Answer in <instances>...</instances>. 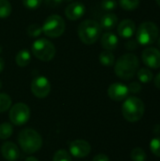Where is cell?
Wrapping results in <instances>:
<instances>
[{
  "instance_id": "6da1fadb",
  "label": "cell",
  "mask_w": 160,
  "mask_h": 161,
  "mask_svg": "<svg viewBox=\"0 0 160 161\" xmlns=\"http://www.w3.org/2000/svg\"><path fill=\"white\" fill-rule=\"evenodd\" d=\"M139 58L136 55L127 53L119 58L115 63L114 71L118 77L124 80H129L133 78L139 70Z\"/></svg>"
},
{
  "instance_id": "7a4b0ae2",
  "label": "cell",
  "mask_w": 160,
  "mask_h": 161,
  "mask_svg": "<svg viewBox=\"0 0 160 161\" xmlns=\"http://www.w3.org/2000/svg\"><path fill=\"white\" fill-rule=\"evenodd\" d=\"M18 142L22 150L26 154H33L39 151L42 145L41 135L31 128L23 129L18 135Z\"/></svg>"
},
{
  "instance_id": "3957f363",
  "label": "cell",
  "mask_w": 160,
  "mask_h": 161,
  "mask_svg": "<svg viewBox=\"0 0 160 161\" xmlns=\"http://www.w3.org/2000/svg\"><path fill=\"white\" fill-rule=\"evenodd\" d=\"M102 32V27L100 24L94 20L87 19L83 21L77 29V34L79 39L85 44L91 45L97 42Z\"/></svg>"
},
{
  "instance_id": "277c9868",
  "label": "cell",
  "mask_w": 160,
  "mask_h": 161,
  "mask_svg": "<svg viewBox=\"0 0 160 161\" xmlns=\"http://www.w3.org/2000/svg\"><path fill=\"white\" fill-rule=\"evenodd\" d=\"M122 112L126 121L131 123L138 122L144 114V104L138 97H129L123 104Z\"/></svg>"
},
{
  "instance_id": "5b68a950",
  "label": "cell",
  "mask_w": 160,
  "mask_h": 161,
  "mask_svg": "<svg viewBox=\"0 0 160 161\" xmlns=\"http://www.w3.org/2000/svg\"><path fill=\"white\" fill-rule=\"evenodd\" d=\"M158 37V27L153 22H143L137 30V42L139 44L147 46L156 42Z\"/></svg>"
},
{
  "instance_id": "8992f818",
  "label": "cell",
  "mask_w": 160,
  "mask_h": 161,
  "mask_svg": "<svg viewBox=\"0 0 160 161\" xmlns=\"http://www.w3.org/2000/svg\"><path fill=\"white\" fill-rule=\"evenodd\" d=\"M42 33H44L49 38H58L64 33L65 22L63 18L58 14H53L48 16L42 26Z\"/></svg>"
},
{
  "instance_id": "52a82bcc",
  "label": "cell",
  "mask_w": 160,
  "mask_h": 161,
  "mask_svg": "<svg viewBox=\"0 0 160 161\" xmlns=\"http://www.w3.org/2000/svg\"><path fill=\"white\" fill-rule=\"evenodd\" d=\"M33 55L41 61H50L56 55L54 44L46 39H38L32 44Z\"/></svg>"
},
{
  "instance_id": "ba28073f",
  "label": "cell",
  "mask_w": 160,
  "mask_h": 161,
  "mask_svg": "<svg viewBox=\"0 0 160 161\" xmlns=\"http://www.w3.org/2000/svg\"><path fill=\"white\" fill-rule=\"evenodd\" d=\"M30 117V109L24 103L15 104L9 110V119L15 125L21 126L25 125Z\"/></svg>"
},
{
  "instance_id": "9c48e42d",
  "label": "cell",
  "mask_w": 160,
  "mask_h": 161,
  "mask_svg": "<svg viewBox=\"0 0 160 161\" xmlns=\"http://www.w3.org/2000/svg\"><path fill=\"white\" fill-rule=\"evenodd\" d=\"M30 88L32 93L38 98L46 97L51 91V85L49 80L42 75H38L34 77L31 82Z\"/></svg>"
},
{
  "instance_id": "30bf717a",
  "label": "cell",
  "mask_w": 160,
  "mask_h": 161,
  "mask_svg": "<svg viewBox=\"0 0 160 161\" xmlns=\"http://www.w3.org/2000/svg\"><path fill=\"white\" fill-rule=\"evenodd\" d=\"M143 63L152 69L160 68V51L154 47L146 48L142 53Z\"/></svg>"
},
{
  "instance_id": "8fae6325",
  "label": "cell",
  "mask_w": 160,
  "mask_h": 161,
  "mask_svg": "<svg viewBox=\"0 0 160 161\" xmlns=\"http://www.w3.org/2000/svg\"><path fill=\"white\" fill-rule=\"evenodd\" d=\"M70 153L75 158H81L87 157L91 150L90 143L84 140H75L70 143Z\"/></svg>"
},
{
  "instance_id": "7c38bea8",
  "label": "cell",
  "mask_w": 160,
  "mask_h": 161,
  "mask_svg": "<svg viewBox=\"0 0 160 161\" xmlns=\"http://www.w3.org/2000/svg\"><path fill=\"white\" fill-rule=\"evenodd\" d=\"M128 87L122 83H113L108 87V94L113 101H123L128 96Z\"/></svg>"
},
{
  "instance_id": "4fadbf2b",
  "label": "cell",
  "mask_w": 160,
  "mask_h": 161,
  "mask_svg": "<svg viewBox=\"0 0 160 161\" xmlns=\"http://www.w3.org/2000/svg\"><path fill=\"white\" fill-rule=\"evenodd\" d=\"M86 11V8L84 4L80 2H73L67 6L65 8V15L69 20L75 21L80 19Z\"/></svg>"
},
{
  "instance_id": "5bb4252c",
  "label": "cell",
  "mask_w": 160,
  "mask_h": 161,
  "mask_svg": "<svg viewBox=\"0 0 160 161\" xmlns=\"http://www.w3.org/2000/svg\"><path fill=\"white\" fill-rule=\"evenodd\" d=\"M1 154L3 158L8 161H15L20 158L19 148L10 142H6L1 146Z\"/></svg>"
},
{
  "instance_id": "9a60e30c",
  "label": "cell",
  "mask_w": 160,
  "mask_h": 161,
  "mask_svg": "<svg viewBox=\"0 0 160 161\" xmlns=\"http://www.w3.org/2000/svg\"><path fill=\"white\" fill-rule=\"evenodd\" d=\"M136 31V25L130 19L123 20L118 25V34L124 39L131 38Z\"/></svg>"
},
{
  "instance_id": "2e32d148",
  "label": "cell",
  "mask_w": 160,
  "mask_h": 161,
  "mask_svg": "<svg viewBox=\"0 0 160 161\" xmlns=\"http://www.w3.org/2000/svg\"><path fill=\"white\" fill-rule=\"evenodd\" d=\"M118 43H119L118 37L112 32H107L101 38V44L103 48H105L106 50L112 51L116 49L118 46Z\"/></svg>"
},
{
  "instance_id": "e0dca14e",
  "label": "cell",
  "mask_w": 160,
  "mask_h": 161,
  "mask_svg": "<svg viewBox=\"0 0 160 161\" xmlns=\"http://www.w3.org/2000/svg\"><path fill=\"white\" fill-rule=\"evenodd\" d=\"M118 23V17L114 13H107L100 20V25L102 29L111 30L113 29Z\"/></svg>"
},
{
  "instance_id": "ac0fdd59",
  "label": "cell",
  "mask_w": 160,
  "mask_h": 161,
  "mask_svg": "<svg viewBox=\"0 0 160 161\" xmlns=\"http://www.w3.org/2000/svg\"><path fill=\"white\" fill-rule=\"evenodd\" d=\"M31 55L30 52L26 49L20 50L15 56V62L20 67H25L30 63Z\"/></svg>"
},
{
  "instance_id": "d6986e66",
  "label": "cell",
  "mask_w": 160,
  "mask_h": 161,
  "mask_svg": "<svg viewBox=\"0 0 160 161\" xmlns=\"http://www.w3.org/2000/svg\"><path fill=\"white\" fill-rule=\"evenodd\" d=\"M99 61L104 66L110 67V66H112L115 63V57L111 53V51L105 50V51L100 53V55H99Z\"/></svg>"
},
{
  "instance_id": "ffe728a7",
  "label": "cell",
  "mask_w": 160,
  "mask_h": 161,
  "mask_svg": "<svg viewBox=\"0 0 160 161\" xmlns=\"http://www.w3.org/2000/svg\"><path fill=\"white\" fill-rule=\"evenodd\" d=\"M137 75H138L139 80L141 83H144V84L151 82L152 79H153V77H154L153 73L149 69H147V68H141V69L138 70Z\"/></svg>"
},
{
  "instance_id": "44dd1931",
  "label": "cell",
  "mask_w": 160,
  "mask_h": 161,
  "mask_svg": "<svg viewBox=\"0 0 160 161\" xmlns=\"http://www.w3.org/2000/svg\"><path fill=\"white\" fill-rule=\"evenodd\" d=\"M13 132V127L8 123H3L0 125V139L1 140H7L8 139Z\"/></svg>"
},
{
  "instance_id": "7402d4cb",
  "label": "cell",
  "mask_w": 160,
  "mask_h": 161,
  "mask_svg": "<svg viewBox=\"0 0 160 161\" xmlns=\"http://www.w3.org/2000/svg\"><path fill=\"white\" fill-rule=\"evenodd\" d=\"M11 13V5L8 0H0V18H7Z\"/></svg>"
},
{
  "instance_id": "603a6c76",
  "label": "cell",
  "mask_w": 160,
  "mask_h": 161,
  "mask_svg": "<svg viewBox=\"0 0 160 161\" xmlns=\"http://www.w3.org/2000/svg\"><path fill=\"white\" fill-rule=\"evenodd\" d=\"M11 106V99L7 93H0V113L7 111Z\"/></svg>"
},
{
  "instance_id": "cb8c5ba5",
  "label": "cell",
  "mask_w": 160,
  "mask_h": 161,
  "mask_svg": "<svg viewBox=\"0 0 160 161\" xmlns=\"http://www.w3.org/2000/svg\"><path fill=\"white\" fill-rule=\"evenodd\" d=\"M120 6L125 10H134L140 5V0H119Z\"/></svg>"
},
{
  "instance_id": "d4e9b609",
  "label": "cell",
  "mask_w": 160,
  "mask_h": 161,
  "mask_svg": "<svg viewBox=\"0 0 160 161\" xmlns=\"http://www.w3.org/2000/svg\"><path fill=\"white\" fill-rule=\"evenodd\" d=\"M26 33H27L28 37H30V38H38L42 33V29L40 25L32 24L27 27Z\"/></svg>"
},
{
  "instance_id": "484cf974",
  "label": "cell",
  "mask_w": 160,
  "mask_h": 161,
  "mask_svg": "<svg viewBox=\"0 0 160 161\" xmlns=\"http://www.w3.org/2000/svg\"><path fill=\"white\" fill-rule=\"evenodd\" d=\"M131 159L133 161H145L146 160V154L143 149L137 147L132 150L131 152Z\"/></svg>"
},
{
  "instance_id": "4316f807",
  "label": "cell",
  "mask_w": 160,
  "mask_h": 161,
  "mask_svg": "<svg viewBox=\"0 0 160 161\" xmlns=\"http://www.w3.org/2000/svg\"><path fill=\"white\" fill-rule=\"evenodd\" d=\"M53 161H72L70 154L65 150H58L53 157Z\"/></svg>"
},
{
  "instance_id": "83f0119b",
  "label": "cell",
  "mask_w": 160,
  "mask_h": 161,
  "mask_svg": "<svg viewBox=\"0 0 160 161\" xmlns=\"http://www.w3.org/2000/svg\"><path fill=\"white\" fill-rule=\"evenodd\" d=\"M150 149L155 156L160 158V138H155L151 141Z\"/></svg>"
},
{
  "instance_id": "f1b7e54d",
  "label": "cell",
  "mask_w": 160,
  "mask_h": 161,
  "mask_svg": "<svg viewBox=\"0 0 160 161\" xmlns=\"http://www.w3.org/2000/svg\"><path fill=\"white\" fill-rule=\"evenodd\" d=\"M117 6H118V3L116 0H103L101 3V8L108 11H111L115 9Z\"/></svg>"
},
{
  "instance_id": "f546056e",
  "label": "cell",
  "mask_w": 160,
  "mask_h": 161,
  "mask_svg": "<svg viewBox=\"0 0 160 161\" xmlns=\"http://www.w3.org/2000/svg\"><path fill=\"white\" fill-rule=\"evenodd\" d=\"M42 0H23L24 6L28 9H36L40 7Z\"/></svg>"
},
{
  "instance_id": "4dcf8cb0",
  "label": "cell",
  "mask_w": 160,
  "mask_h": 161,
  "mask_svg": "<svg viewBox=\"0 0 160 161\" xmlns=\"http://www.w3.org/2000/svg\"><path fill=\"white\" fill-rule=\"evenodd\" d=\"M128 91L132 93H139L141 91V86L139 82H132L128 86Z\"/></svg>"
},
{
  "instance_id": "1f68e13d",
  "label": "cell",
  "mask_w": 160,
  "mask_h": 161,
  "mask_svg": "<svg viewBox=\"0 0 160 161\" xmlns=\"http://www.w3.org/2000/svg\"><path fill=\"white\" fill-rule=\"evenodd\" d=\"M64 0H44V3L45 5H47L48 7H51V8H54V7H57L58 6L59 4H61Z\"/></svg>"
},
{
  "instance_id": "d6a6232c",
  "label": "cell",
  "mask_w": 160,
  "mask_h": 161,
  "mask_svg": "<svg viewBox=\"0 0 160 161\" xmlns=\"http://www.w3.org/2000/svg\"><path fill=\"white\" fill-rule=\"evenodd\" d=\"M139 46V43L137 41H129L126 44H125V47L129 50H133V49H136L137 47Z\"/></svg>"
},
{
  "instance_id": "836d02e7",
  "label": "cell",
  "mask_w": 160,
  "mask_h": 161,
  "mask_svg": "<svg viewBox=\"0 0 160 161\" xmlns=\"http://www.w3.org/2000/svg\"><path fill=\"white\" fill-rule=\"evenodd\" d=\"M92 161H109V158L105 154H99V155H97V156H95L93 158Z\"/></svg>"
},
{
  "instance_id": "e575fe53",
  "label": "cell",
  "mask_w": 160,
  "mask_h": 161,
  "mask_svg": "<svg viewBox=\"0 0 160 161\" xmlns=\"http://www.w3.org/2000/svg\"><path fill=\"white\" fill-rule=\"evenodd\" d=\"M155 86L157 88V89H160V73L157 75L156 78H155Z\"/></svg>"
},
{
  "instance_id": "d590c367",
  "label": "cell",
  "mask_w": 160,
  "mask_h": 161,
  "mask_svg": "<svg viewBox=\"0 0 160 161\" xmlns=\"http://www.w3.org/2000/svg\"><path fill=\"white\" fill-rule=\"evenodd\" d=\"M4 67H5V62H4V59L2 58H0V73L4 70Z\"/></svg>"
},
{
  "instance_id": "8d00e7d4",
  "label": "cell",
  "mask_w": 160,
  "mask_h": 161,
  "mask_svg": "<svg viewBox=\"0 0 160 161\" xmlns=\"http://www.w3.org/2000/svg\"><path fill=\"white\" fill-rule=\"evenodd\" d=\"M25 161H39L36 158H33V157H29V158H27L26 159Z\"/></svg>"
},
{
  "instance_id": "74e56055",
  "label": "cell",
  "mask_w": 160,
  "mask_h": 161,
  "mask_svg": "<svg viewBox=\"0 0 160 161\" xmlns=\"http://www.w3.org/2000/svg\"><path fill=\"white\" fill-rule=\"evenodd\" d=\"M156 1H157V3L158 4V6L160 7V0H156Z\"/></svg>"
},
{
  "instance_id": "f35d334b",
  "label": "cell",
  "mask_w": 160,
  "mask_h": 161,
  "mask_svg": "<svg viewBox=\"0 0 160 161\" xmlns=\"http://www.w3.org/2000/svg\"><path fill=\"white\" fill-rule=\"evenodd\" d=\"M158 47H159V48H160V38H159V39H158Z\"/></svg>"
},
{
  "instance_id": "ab89813d",
  "label": "cell",
  "mask_w": 160,
  "mask_h": 161,
  "mask_svg": "<svg viewBox=\"0 0 160 161\" xmlns=\"http://www.w3.org/2000/svg\"><path fill=\"white\" fill-rule=\"evenodd\" d=\"M2 88V82H1V80H0V89Z\"/></svg>"
},
{
  "instance_id": "60d3db41",
  "label": "cell",
  "mask_w": 160,
  "mask_h": 161,
  "mask_svg": "<svg viewBox=\"0 0 160 161\" xmlns=\"http://www.w3.org/2000/svg\"><path fill=\"white\" fill-rule=\"evenodd\" d=\"M1 51H2V47L0 46V53H1Z\"/></svg>"
},
{
  "instance_id": "b9f144b4",
  "label": "cell",
  "mask_w": 160,
  "mask_h": 161,
  "mask_svg": "<svg viewBox=\"0 0 160 161\" xmlns=\"http://www.w3.org/2000/svg\"><path fill=\"white\" fill-rule=\"evenodd\" d=\"M64 1H72V0H64Z\"/></svg>"
}]
</instances>
